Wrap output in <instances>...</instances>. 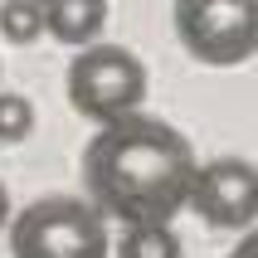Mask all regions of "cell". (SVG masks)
<instances>
[{
	"label": "cell",
	"instance_id": "1",
	"mask_svg": "<svg viewBox=\"0 0 258 258\" xmlns=\"http://www.w3.org/2000/svg\"><path fill=\"white\" fill-rule=\"evenodd\" d=\"M195 166L200 161L185 132L137 107L127 117L98 122V137L83 146V200L122 229L171 224L185 210Z\"/></svg>",
	"mask_w": 258,
	"mask_h": 258
},
{
	"label": "cell",
	"instance_id": "2",
	"mask_svg": "<svg viewBox=\"0 0 258 258\" xmlns=\"http://www.w3.org/2000/svg\"><path fill=\"white\" fill-rule=\"evenodd\" d=\"M10 258H107V219L83 195H44L5 224Z\"/></svg>",
	"mask_w": 258,
	"mask_h": 258
},
{
	"label": "cell",
	"instance_id": "3",
	"mask_svg": "<svg viewBox=\"0 0 258 258\" xmlns=\"http://www.w3.org/2000/svg\"><path fill=\"white\" fill-rule=\"evenodd\" d=\"M175 39L195 63L239 69L258 54V0H175Z\"/></svg>",
	"mask_w": 258,
	"mask_h": 258
},
{
	"label": "cell",
	"instance_id": "4",
	"mask_svg": "<svg viewBox=\"0 0 258 258\" xmlns=\"http://www.w3.org/2000/svg\"><path fill=\"white\" fill-rule=\"evenodd\" d=\"M146 98V63L122 44H83L69 63V102L88 122H112L137 112Z\"/></svg>",
	"mask_w": 258,
	"mask_h": 258
},
{
	"label": "cell",
	"instance_id": "5",
	"mask_svg": "<svg viewBox=\"0 0 258 258\" xmlns=\"http://www.w3.org/2000/svg\"><path fill=\"white\" fill-rule=\"evenodd\" d=\"M185 210H195L210 229L258 224V166L244 156H215L205 166H195Z\"/></svg>",
	"mask_w": 258,
	"mask_h": 258
},
{
	"label": "cell",
	"instance_id": "6",
	"mask_svg": "<svg viewBox=\"0 0 258 258\" xmlns=\"http://www.w3.org/2000/svg\"><path fill=\"white\" fill-rule=\"evenodd\" d=\"M107 25V0H44V34L69 49L93 44Z\"/></svg>",
	"mask_w": 258,
	"mask_h": 258
},
{
	"label": "cell",
	"instance_id": "7",
	"mask_svg": "<svg viewBox=\"0 0 258 258\" xmlns=\"http://www.w3.org/2000/svg\"><path fill=\"white\" fill-rule=\"evenodd\" d=\"M117 258H180V239L171 224H127L117 239Z\"/></svg>",
	"mask_w": 258,
	"mask_h": 258
},
{
	"label": "cell",
	"instance_id": "8",
	"mask_svg": "<svg viewBox=\"0 0 258 258\" xmlns=\"http://www.w3.org/2000/svg\"><path fill=\"white\" fill-rule=\"evenodd\" d=\"M0 34L10 44H34L44 34V5L39 0H5L0 5Z\"/></svg>",
	"mask_w": 258,
	"mask_h": 258
},
{
	"label": "cell",
	"instance_id": "9",
	"mask_svg": "<svg viewBox=\"0 0 258 258\" xmlns=\"http://www.w3.org/2000/svg\"><path fill=\"white\" fill-rule=\"evenodd\" d=\"M34 132V102L20 93H0V142L15 146Z\"/></svg>",
	"mask_w": 258,
	"mask_h": 258
},
{
	"label": "cell",
	"instance_id": "10",
	"mask_svg": "<svg viewBox=\"0 0 258 258\" xmlns=\"http://www.w3.org/2000/svg\"><path fill=\"white\" fill-rule=\"evenodd\" d=\"M229 258H258V229H253V224H248V234L234 244V253H229Z\"/></svg>",
	"mask_w": 258,
	"mask_h": 258
},
{
	"label": "cell",
	"instance_id": "11",
	"mask_svg": "<svg viewBox=\"0 0 258 258\" xmlns=\"http://www.w3.org/2000/svg\"><path fill=\"white\" fill-rule=\"evenodd\" d=\"M10 190H5V180H0V234H5V224H10Z\"/></svg>",
	"mask_w": 258,
	"mask_h": 258
},
{
	"label": "cell",
	"instance_id": "12",
	"mask_svg": "<svg viewBox=\"0 0 258 258\" xmlns=\"http://www.w3.org/2000/svg\"><path fill=\"white\" fill-rule=\"evenodd\" d=\"M39 5H44V0H39Z\"/></svg>",
	"mask_w": 258,
	"mask_h": 258
}]
</instances>
